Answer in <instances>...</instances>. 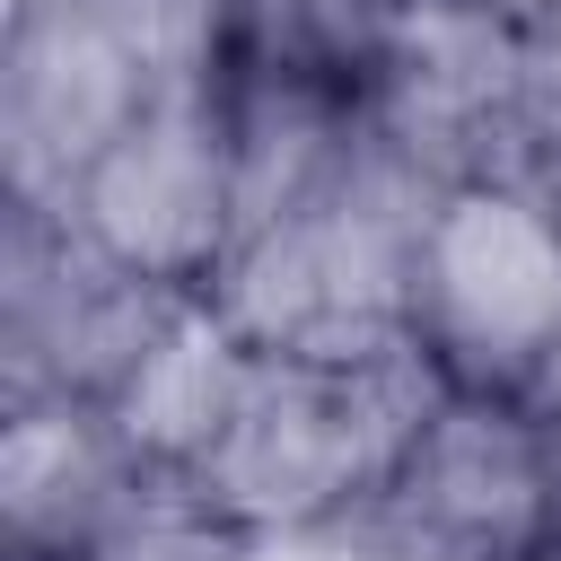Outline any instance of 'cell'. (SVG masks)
<instances>
[{"label":"cell","mask_w":561,"mask_h":561,"mask_svg":"<svg viewBox=\"0 0 561 561\" xmlns=\"http://www.w3.org/2000/svg\"><path fill=\"white\" fill-rule=\"evenodd\" d=\"M438 184L403 167L377 131L289 219H263L210 272L219 316L272 359H386L412 342V272Z\"/></svg>","instance_id":"6da1fadb"},{"label":"cell","mask_w":561,"mask_h":561,"mask_svg":"<svg viewBox=\"0 0 561 561\" xmlns=\"http://www.w3.org/2000/svg\"><path fill=\"white\" fill-rule=\"evenodd\" d=\"M447 394L456 386L438 377V359L421 342H403L386 359H272L263 351L245 377V403H237L228 438L202 456L193 491L219 517H237L245 535L377 508L403 447L421 438V421Z\"/></svg>","instance_id":"7a4b0ae2"},{"label":"cell","mask_w":561,"mask_h":561,"mask_svg":"<svg viewBox=\"0 0 561 561\" xmlns=\"http://www.w3.org/2000/svg\"><path fill=\"white\" fill-rule=\"evenodd\" d=\"M412 342L456 394L517 403L561 351V219L543 184L465 175L430 202L412 272Z\"/></svg>","instance_id":"3957f363"},{"label":"cell","mask_w":561,"mask_h":561,"mask_svg":"<svg viewBox=\"0 0 561 561\" xmlns=\"http://www.w3.org/2000/svg\"><path fill=\"white\" fill-rule=\"evenodd\" d=\"M61 219L114 254L140 280L210 289V272L237 245V158H228V105L219 70L193 88H167L61 202Z\"/></svg>","instance_id":"277c9868"},{"label":"cell","mask_w":561,"mask_h":561,"mask_svg":"<svg viewBox=\"0 0 561 561\" xmlns=\"http://www.w3.org/2000/svg\"><path fill=\"white\" fill-rule=\"evenodd\" d=\"M377 517L421 561H535L561 517L543 421L500 394H447L403 447Z\"/></svg>","instance_id":"5b68a950"},{"label":"cell","mask_w":561,"mask_h":561,"mask_svg":"<svg viewBox=\"0 0 561 561\" xmlns=\"http://www.w3.org/2000/svg\"><path fill=\"white\" fill-rule=\"evenodd\" d=\"M184 289L123 272L61 210L9 219V394H79L114 403Z\"/></svg>","instance_id":"8992f818"},{"label":"cell","mask_w":561,"mask_h":561,"mask_svg":"<svg viewBox=\"0 0 561 561\" xmlns=\"http://www.w3.org/2000/svg\"><path fill=\"white\" fill-rule=\"evenodd\" d=\"M105 403L79 394H9L0 421V526L9 561H96L123 508L149 491Z\"/></svg>","instance_id":"52a82bcc"},{"label":"cell","mask_w":561,"mask_h":561,"mask_svg":"<svg viewBox=\"0 0 561 561\" xmlns=\"http://www.w3.org/2000/svg\"><path fill=\"white\" fill-rule=\"evenodd\" d=\"M254 359H263V351L219 316V298H210V289H184L175 316L158 324V342L140 351V368H131V377L114 386V403H105L114 430H123V447L140 456V473L193 482L202 456L228 438Z\"/></svg>","instance_id":"ba28073f"},{"label":"cell","mask_w":561,"mask_h":561,"mask_svg":"<svg viewBox=\"0 0 561 561\" xmlns=\"http://www.w3.org/2000/svg\"><path fill=\"white\" fill-rule=\"evenodd\" d=\"M96 561H245V526L219 517L193 482H149L96 543Z\"/></svg>","instance_id":"9c48e42d"},{"label":"cell","mask_w":561,"mask_h":561,"mask_svg":"<svg viewBox=\"0 0 561 561\" xmlns=\"http://www.w3.org/2000/svg\"><path fill=\"white\" fill-rule=\"evenodd\" d=\"M245 561H394V526L377 508L316 517V526H263L245 535Z\"/></svg>","instance_id":"30bf717a"},{"label":"cell","mask_w":561,"mask_h":561,"mask_svg":"<svg viewBox=\"0 0 561 561\" xmlns=\"http://www.w3.org/2000/svg\"><path fill=\"white\" fill-rule=\"evenodd\" d=\"M491 9H500L526 44H552V35H561V0H491Z\"/></svg>","instance_id":"8fae6325"},{"label":"cell","mask_w":561,"mask_h":561,"mask_svg":"<svg viewBox=\"0 0 561 561\" xmlns=\"http://www.w3.org/2000/svg\"><path fill=\"white\" fill-rule=\"evenodd\" d=\"M543 193H552V219H561V175H552V184H543Z\"/></svg>","instance_id":"7c38bea8"}]
</instances>
